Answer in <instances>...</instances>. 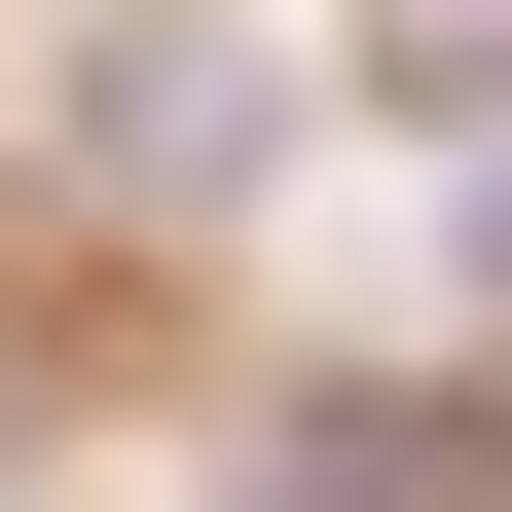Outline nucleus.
<instances>
[{
    "mask_svg": "<svg viewBox=\"0 0 512 512\" xmlns=\"http://www.w3.org/2000/svg\"><path fill=\"white\" fill-rule=\"evenodd\" d=\"M403 110H439V147H512V0H403Z\"/></svg>",
    "mask_w": 512,
    "mask_h": 512,
    "instance_id": "obj_2",
    "label": "nucleus"
},
{
    "mask_svg": "<svg viewBox=\"0 0 512 512\" xmlns=\"http://www.w3.org/2000/svg\"><path fill=\"white\" fill-rule=\"evenodd\" d=\"M74 147L147 183V220H220V183H256V37H110V74H74Z\"/></svg>",
    "mask_w": 512,
    "mask_h": 512,
    "instance_id": "obj_1",
    "label": "nucleus"
}]
</instances>
